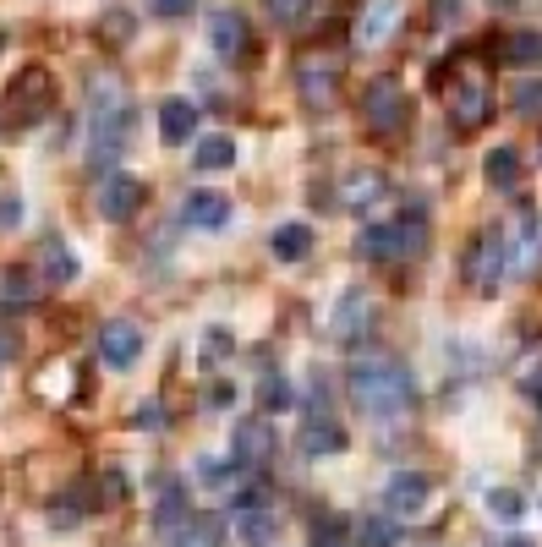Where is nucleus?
I'll list each match as a JSON object with an SVG mask.
<instances>
[{
    "mask_svg": "<svg viewBox=\"0 0 542 547\" xmlns=\"http://www.w3.org/2000/svg\"><path fill=\"white\" fill-rule=\"evenodd\" d=\"M351 400H356V411L389 422V416H406L411 411L417 383H411V372H406L400 356L367 351V356H356V362H351Z\"/></svg>",
    "mask_w": 542,
    "mask_h": 547,
    "instance_id": "nucleus-1",
    "label": "nucleus"
},
{
    "mask_svg": "<svg viewBox=\"0 0 542 547\" xmlns=\"http://www.w3.org/2000/svg\"><path fill=\"white\" fill-rule=\"evenodd\" d=\"M132 99L121 93L115 77H99L94 93H88V159H94V170H105L121 159V148L132 143Z\"/></svg>",
    "mask_w": 542,
    "mask_h": 547,
    "instance_id": "nucleus-2",
    "label": "nucleus"
},
{
    "mask_svg": "<svg viewBox=\"0 0 542 547\" xmlns=\"http://www.w3.org/2000/svg\"><path fill=\"white\" fill-rule=\"evenodd\" d=\"M362 121H367V132L395 137L400 126L411 121V99H406V88H400L395 77H373V83L362 88Z\"/></svg>",
    "mask_w": 542,
    "mask_h": 547,
    "instance_id": "nucleus-3",
    "label": "nucleus"
},
{
    "mask_svg": "<svg viewBox=\"0 0 542 547\" xmlns=\"http://www.w3.org/2000/svg\"><path fill=\"white\" fill-rule=\"evenodd\" d=\"M504 274H510V241H504L499 230H482V236L471 241V252H466L471 290H477V296H493Z\"/></svg>",
    "mask_w": 542,
    "mask_h": 547,
    "instance_id": "nucleus-4",
    "label": "nucleus"
},
{
    "mask_svg": "<svg viewBox=\"0 0 542 547\" xmlns=\"http://www.w3.org/2000/svg\"><path fill=\"white\" fill-rule=\"evenodd\" d=\"M50 104H55V83H50L44 66H28V72L6 88V110H11V121H17V126H33Z\"/></svg>",
    "mask_w": 542,
    "mask_h": 547,
    "instance_id": "nucleus-5",
    "label": "nucleus"
},
{
    "mask_svg": "<svg viewBox=\"0 0 542 547\" xmlns=\"http://www.w3.org/2000/svg\"><path fill=\"white\" fill-rule=\"evenodd\" d=\"M373 318H378L373 296H367V290H345V296L334 301V312H329V334H334L340 345H356V340H367Z\"/></svg>",
    "mask_w": 542,
    "mask_h": 547,
    "instance_id": "nucleus-6",
    "label": "nucleus"
},
{
    "mask_svg": "<svg viewBox=\"0 0 542 547\" xmlns=\"http://www.w3.org/2000/svg\"><path fill=\"white\" fill-rule=\"evenodd\" d=\"M154 537L159 542H192L198 537V515H192L187 493H181L176 482L159 493V515H154Z\"/></svg>",
    "mask_w": 542,
    "mask_h": 547,
    "instance_id": "nucleus-7",
    "label": "nucleus"
},
{
    "mask_svg": "<svg viewBox=\"0 0 542 547\" xmlns=\"http://www.w3.org/2000/svg\"><path fill=\"white\" fill-rule=\"evenodd\" d=\"M99 214L110 219V225H126V219L143 208V181H132V176H121V170H105V181H99Z\"/></svg>",
    "mask_w": 542,
    "mask_h": 547,
    "instance_id": "nucleus-8",
    "label": "nucleus"
},
{
    "mask_svg": "<svg viewBox=\"0 0 542 547\" xmlns=\"http://www.w3.org/2000/svg\"><path fill=\"white\" fill-rule=\"evenodd\" d=\"M449 121L460 126V132H477L482 121H488V83L482 77H455V88H449Z\"/></svg>",
    "mask_w": 542,
    "mask_h": 547,
    "instance_id": "nucleus-9",
    "label": "nucleus"
},
{
    "mask_svg": "<svg viewBox=\"0 0 542 547\" xmlns=\"http://www.w3.org/2000/svg\"><path fill=\"white\" fill-rule=\"evenodd\" d=\"M99 356H105V367H132L143 356V329L132 318H110L99 329Z\"/></svg>",
    "mask_w": 542,
    "mask_h": 547,
    "instance_id": "nucleus-10",
    "label": "nucleus"
},
{
    "mask_svg": "<svg viewBox=\"0 0 542 547\" xmlns=\"http://www.w3.org/2000/svg\"><path fill=\"white\" fill-rule=\"evenodd\" d=\"M384 192H389L384 170L356 165V170H345V181H340V208H345V214H367V208H373Z\"/></svg>",
    "mask_w": 542,
    "mask_h": 547,
    "instance_id": "nucleus-11",
    "label": "nucleus"
},
{
    "mask_svg": "<svg viewBox=\"0 0 542 547\" xmlns=\"http://www.w3.org/2000/svg\"><path fill=\"white\" fill-rule=\"evenodd\" d=\"M209 44L225 61H241V55H252V33H247V17L241 11H230V6H219L214 17H209Z\"/></svg>",
    "mask_w": 542,
    "mask_h": 547,
    "instance_id": "nucleus-12",
    "label": "nucleus"
},
{
    "mask_svg": "<svg viewBox=\"0 0 542 547\" xmlns=\"http://www.w3.org/2000/svg\"><path fill=\"white\" fill-rule=\"evenodd\" d=\"M274 455V427L269 422H236L230 433V460L236 465H269Z\"/></svg>",
    "mask_w": 542,
    "mask_h": 547,
    "instance_id": "nucleus-13",
    "label": "nucleus"
},
{
    "mask_svg": "<svg viewBox=\"0 0 542 547\" xmlns=\"http://www.w3.org/2000/svg\"><path fill=\"white\" fill-rule=\"evenodd\" d=\"M428 498H433V482L422 471H400V476H389V487H384L389 515H417Z\"/></svg>",
    "mask_w": 542,
    "mask_h": 547,
    "instance_id": "nucleus-14",
    "label": "nucleus"
},
{
    "mask_svg": "<svg viewBox=\"0 0 542 547\" xmlns=\"http://www.w3.org/2000/svg\"><path fill=\"white\" fill-rule=\"evenodd\" d=\"M340 99V72H334V61H302V104L307 110H329V104Z\"/></svg>",
    "mask_w": 542,
    "mask_h": 547,
    "instance_id": "nucleus-15",
    "label": "nucleus"
},
{
    "mask_svg": "<svg viewBox=\"0 0 542 547\" xmlns=\"http://www.w3.org/2000/svg\"><path fill=\"white\" fill-rule=\"evenodd\" d=\"M181 219L198 230H225L230 225V197L225 192H192L187 208H181Z\"/></svg>",
    "mask_w": 542,
    "mask_h": 547,
    "instance_id": "nucleus-16",
    "label": "nucleus"
},
{
    "mask_svg": "<svg viewBox=\"0 0 542 547\" xmlns=\"http://www.w3.org/2000/svg\"><path fill=\"white\" fill-rule=\"evenodd\" d=\"M192 126H198V104H192V99H165V104H159V137H165L170 148L187 143Z\"/></svg>",
    "mask_w": 542,
    "mask_h": 547,
    "instance_id": "nucleus-17",
    "label": "nucleus"
},
{
    "mask_svg": "<svg viewBox=\"0 0 542 547\" xmlns=\"http://www.w3.org/2000/svg\"><path fill=\"white\" fill-rule=\"evenodd\" d=\"M274 531H280V520H274L263 504H241V509H236V537L247 542V547L274 542Z\"/></svg>",
    "mask_w": 542,
    "mask_h": 547,
    "instance_id": "nucleus-18",
    "label": "nucleus"
},
{
    "mask_svg": "<svg viewBox=\"0 0 542 547\" xmlns=\"http://www.w3.org/2000/svg\"><path fill=\"white\" fill-rule=\"evenodd\" d=\"M269 247H274V258H280V263H302L307 252H313V225H296V219H291V225H280L269 236Z\"/></svg>",
    "mask_w": 542,
    "mask_h": 547,
    "instance_id": "nucleus-19",
    "label": "nucleus"
},
{
    "mask_svg": "<svg viewBox=\"0 0 542 547\" xmlns=\"http://www.w3.org/2000/svg\"><path fill=\"white\" fill-rule=\"evenodd\" d=\"M340 449H345L340 422H329V416H313V422L302 427V455H340Z\"/></svg>",
    "mask_w": 542,
    "mask_h": 547,
    "instance_id": "nucleus-20",
    "label": "nucleus"
},
{
    "mask_svg": "<svg viewBox=\"0 0 542 547\" xmlns=\"http://www.w3.org/2000/svg\"><path fill=\"white\" fill-rule=\"evenodd\" d=\"M192 165H198V170H230V165H236V137H203V143L198 148H192Z\"/></svg>",
    "mask_w": 542,
    "mask_h": 547,
    "instance_id": "nucleus-21",
    "label": "nucleus"
},
{
    "mask_svg": "<svg viewBox=\"0 0 542 547\" xmlns=\"http://www.w3.org/2000/svg\"><path fill=\"white\" fill-rule=\"evenodd\" d=\"M395 17H400V0H378L373 11H362V33H356V39H362V44H384L389 28H395Z\"/></svg>",
    "mask_w": 542,
    "mask_h": 547,
    "instance_id": "nucleus-22",
    "label": "nucleus"
},
{
    "mask_svg": "<svg viewBox=\"0 0 542 547\" xmlns=\"http://www.w3.org/2000/svg\"><path fill=\"white\" fill-rule=\"evenodd\" d=\"M39 274H44V285H72V279H77V258L61 247V241H50L44 258H39Z\"/></svg>",
    "mask_w": 542,
    "mask_h": 547,
    "instance_id": "nucleus-23",
    "label": "nucleus"
},
{
    "mask_svg": "<svg viewBox=\"0 0 542 547\" xmlns=\"http://www.w3.org/2000/svg\"><path fill=\"white\" fill-rule=\"evenodd\" d=\"M488 181L499 186V192H515V186H521V154H515V148H493L488 154Z\"/></svg>",
    "mask_w": 542,
    "mask_h": 547,
    "instance_id": "nucleus-24",
    "label": "nucleus"
},
{
    "mask_svg": "<svg viewBox=\"0 0 542 547\" xmlns=\"http://www.w3.org/2000/svg\"><path fill=\"white\" fill-rule=\"evenodd\" d=\"M258 405H263V411H291V405H296L291 378H285V372H263V383H258Z\"/></svg>",
    "mask_w": 542,
    "mask_h": 547,
    "instance_id": "nucleus-25",
    "label": "nucleus"
},
{
    "mask_svg": "<svg viewBox=\"0 0 542 547\" xmlns=\"http://www.w3.org/2000/svg\"><path fill=\"white\" fill-rule=\"evenodd\" d=\"M356 547H400V526L389 515H367L356 526Z\"/></svg>",
    "mask_w": 542,
    "mask_h": 547,
    "instance_id": "nucleus-26",
    "label": "nucleus"
},
{
    "mask_svg": "<svg viewBox=\"0 0 542 547\" xmlns=\"http://www.w3.org/2000/svg\"><path fill=\"white\" fill-rule=\"evenodd\" d=\"M504 61L510 66H542V33H510Z\"/></svg>",
    "mask_w": 542,
    "mask_h": 547,
    "instance_id": "nucleus-27",
    "label": "nucleus"
},
{
    "mask_svg": "<svg viewBox=\"0 0 542 547\" xmlns=\"http://www.w3.org/2000/svg\"><path fill=\"white\" fill-rule=\"evenodd\" d=\"M515 110H521L526 121H542V77H521V83H515Z\"/></svg>",
    "mask_w": 542,
    "mask_h": 547,
    "instance_id": "nucleus-28",
    "label": "nucleus"
},
{
    "mask_svg": "<svg viewBox=\"0 0 542 547\" xmlns=\"http://www.w3.org/2000/svg\"><path fill=\"white\" fill-rule=\"evenodd\" d=\"M28 290H33V285H28V274H17V269L0 274V301H6V307H28V301H33Z\"/></svg>",
    "mask_w": 542,
    "mask_h": 547,
    "instance_id": "nucleus-29",
    "label": "nucleus"
},
{
    "mask_svg": "<svg viewBox=\"0 0 542 547\" xmlns=\"http://www.w3.org/2000/svg\"><path fill=\"white\" fill-rule=\"evenodd\" d=\"M488 509L499 520H521V493H510V487H493L488 493Z\"/></svg>",
    "mask_w": 542,
    "mask_h": 547,
    "instance_id": "nucleus-30",
    "label": "nucleus"
},
{
    "mask_svg": "<svg viewBox=\"0 0 542 547\" xmlns=\"http://www.w3.org/2000/svg\"><path fill=\"white\" fill-rule=\"evenodd\" d=\"M105 28H110V44H126V39H132V11L110 6L105 11Z\"/></svg>",
    "mask_w": 542,
    "mask_h": 547,
    "instance_id": "nucleus-31",
    "label": "nucleus"
},
{
    "mask_svg": "<svg viewBox=\"0 0 542 547\" xmlns=\"http://www.w3.org/2000/svg\"><path fill=\"white\" fill-rule=\"evenodd\" d=\"M313 547H351V537H345L340 520H324V526H318V537H313Z\"/></svg>",
    "mask_w": 542,
    "mask_h": 547,
    "instance_id": "nucleus-32",
    "label": "nucleus"
},
{
    "mask_svg": "<svg viewBox=\"0 0 542 547\" xmlns=\"http://www.w3.org/2000/svg\"><path fill=\"white\" fill-rule=\"evenodd\" d=\"M230 465H236V460H230ZM230 465H225V460H198V476H203L209 487H225V482H230Z\"/></svg>",
    "mask_w": 542,
    "mask_h": 547,
    "instance_id": "nucleus-33",
    "label": "nucleus"
},
{
    "mask_svg": "<svg viewBox=\"0 0 542 547\" xmlns=\"http://www.w3.org/2000/svg\"><path fill=\"white\" fill-rule=\"evenodd\" d=\"M225 351H230V334H225V329H209V334H203V362H219Z\"/></svg>",
    "mask_w": 542,
    "mask_h": 547,
    "instance_id": "nucleus-34",
    "label": "nucleus"
},
{
    "mask_svg": "<svg viewBox=\"0 0 542 547\" xmlns=\"http://www.w3.org/2000/svg\"><path fill=\"white\" fill-rule=\"evenodd\" d=\"M192 6H198V0H148V11H154V17H187Z\"/></svg>",
    "mask_w": 542,
    "mask_h": 547,
    "instance_id": "nucleus-35",
    "label": "nucleus"
},
{
    "mask_svg": "<svg viewBox=\"0 0 542 547\" xmlns=\"http://www.w3.org/2000/svg\"><path fill=\"white\" fill-rule=\"evenodd\" d=\"M521 394H526V400H532V405H542V362H532V367H526V378H521Z\"/></svg>",
    "mask_w": 542,
    "mask_h": 547,
    "instance_id": "nucleus-36",
    "label": "nucleus"
},
{
    "mask_svg": "<svg viewBox=\"0 0 542 547\" xmlns=\"http://www.w3.org/2000/svg\"><path fill=\"white\" fill-rule=\"evenodd\" d=\"M263 6H269V17H274V22H291L296 11H302V0H263Z\"/></svg>",
    "mask_w": 542,
    "mask_h": 547,
    "instance_id": "nucleus-37",
    "label": "nucleus"
},
{
    "mask_svg": "<svg viewBox=\"0 0 542 547\" xmlns=\"http://www.w3.org/2000/svg\"><path fill=\"white\" fill-rule=\"evenodd\" d=\"M22 219V197H0V230H11Z\"/></svg>",
    "mask_w": 542,
    "mask_h": 547,
    "instance_id": "nucleus-38",
    "label": "nucleus"
},
{
    "mask_svg": "<svg viewBox=\"0 0 542 547\" xmlns=\"http://www.w3.org/2000/svg\"><path fill=\"white\" fill-rule=\"evenodd\" d=\"M159 422H165L159 405H143V411H137V427H148V433H159Z\"/></svg>",
    "mask_w": 542,
    "mask_h": 547,
    "instance_id": "nucleus-39",
    "label": "nucleus"
},
{
    "mask_svg": "<svg viewBox=\"0 0 542 547\" xmlns=\"http://www.w3.org/2000/svg\"><path fill=\"white\" fill-rule=\"evenodd\" d=\"M203 405H209V411H225V405H230V383H214V389H209V400H203Z\"/></svg>",
    "mask_w": 542,
    "mask_h": 547,
    "instance_id": "nucleus-40",
    "label": "nucleus"
},
{
    "mask_svg": "<svg viewBox=\"0 0 542 547\" xmlns=\"http://www.w3.org/2000/svg\"><path fill=\"white\" fill-rule=\"evenodd\" d=\"M460 11V0H433V22H449Z\"/></svg>",
    "mask_w": 542,
    "mask_h": 547,
    "instance_id": "nucleus-41",
    "label": "nucleus"
},
{
    "mask_svg": "<svg viewBox=\"0 0 542 547\" xmlns=\"http://www.w3.org/2000/svg\"><path fill=\"white\" fill-rule=\"evenodd\" d=\"M504 547H537V542H526V537H515V542H504Z\"/></svg>",
    "mask_w": 542,
    "mask_h": 547,
    "instance_id": "nucleus-42",
    "label": "nucleus"
},
{
    "mask_svg": "<svg viewBox=\"0 0 542 547\" xmlns=\"http://www.w3.org/2000/svg\"><path fill=\"white\" fill-rule=\"evenodd\" d=\"M6 356H11V345H6V340H0V367H6Z\"/></svg>",
    "mask_w": 542,
    "mask_h": 547,
    "instance_id": "nucleus-43",
    "label": "nucleus"
},
{
    "mask_svg": "<svg viewBox=\"0 0 542 547\" xmlns=\"http://www.w3.org/2000/svg\"><path fill=\"white\" fill-rule=\"evenodd\" d=\"M493 6H515V0H493Z\"/></svg>",
    "mask_w": 542,
    "mask_h": 547,
    "instance_id": "nucleus-44",
    "label": "nucleus"
}]
</instances>
